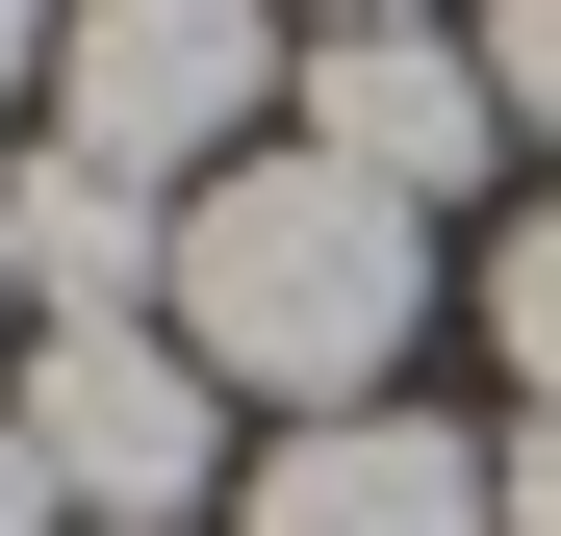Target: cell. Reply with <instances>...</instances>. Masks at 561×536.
I'll use <instances>...</instances> for the list:
<instances>
[{"instance_id":"30bf717a","label":"cell","mask_w":561,"mask_h":536,"mask_svg":"<svg viewBox=\"0 0 561 536\" xmlns=\"http://www.w3.org/2000/svg\"><path fill=\"white\" fill-rule=\"evenodd\" d=\"M0 536H51V460H26V409H0Z\"/></svg>"},{"instance_id":"8992f818","label":"cell","mask_w":561,"mask_h":536,"mask_svg":"<svg viewBox=\"0 0 561 536\" xmlns=\"http://www.w3.org/2000/svg\"><path fill=\"white\" fill-rule=\"evenodd\" d=\"M0 255H26V307H51V332H128V307H179V205H153L128 153H77V128L0 179Z\"/></svg>"},{"instance_id":"277c9868","label":"cell","mask_w":561,"mask_h":536,"mask_svg":"<svg viewBox=\"0 0 561 536\" xmlns=\"http://www.w3.org/2000/svg\"><path fill=\"white\" fill-rule=\"evenodd\" d=\"M307 153H332V179H383V205H459V179L511 153L485 26H332V52H307Z\"/></svg>"},{"instance_id":"3957f363","label":"cell","mask_w":561,"mask_h":536,"mask_svg":"<svg viewBox=\"0 0 561 536\" xmlns=\"http://www.w3.org/2000/svg\"><path fill=\"white\" fill-rule=\"evenodd\" d=\"M0 409H26L51 511H103V536H179V511L230 486V384H205L153 307H128V332H26V384H0Z\"/></svg>"},{"instance_id":"6da1fadb","label":"cell","mask_w":561,"mask_h":536,"mask_svg":"<svg viewBox=\"0 0 561 536\" xmlns=\"http://www.w3.org/2000/svg\"><path fill=\"white\" fill-rule=\"evenodd\" d=\"M153 332L255 409H383V357L434 332V205H383L332 153H230V179H179V307Z\"/></svg>"},{"instance_id":"4fadbf2b","label":"cell","mask_w":561,"mask_h":536,"mask_svg":"<svg viewBox=\"0 0 561 536\" xmlns=\"http://www.w3.org/2000/svg\"><path fill=\"white\" fill-rule=\"evenodd\" d=\"M0 332H26V255H0Z\"/></svg>"},{"instance_id":"ba28073f","label":"cell","mask_w":561,"mask_h":536,"mask_svg":"<svg viewBox=\"0 0 561 536\" xmlns=\"http://www.w3.org/2000/svg\"><path fill=\"white\" fill-rule=\"evenodd\" d=\"M485 77H511V128H561V0H485Z\"/></svg>"},{"instance_id":"5b68a950","label":"cell","mask_w":561,"mask_h":536,"mask_svg":"<svg viewBox=\"0 0 561 536\" xmlns=\"http://www.w3.org/2000/svg\"><path fill=\"white\" fill-rule=\"evenodd\" d=\"M230 511H255V536H485V434H434V409H307Z\"/></svg>"},{"instance_id":"7a4b0ae2","label":"cell","mask_w":561,"mask_h":536,"mask_svg":"<svg viewBox=\"0 0 561 536\" xmlns=\"http://www.w3.org/2000/svg\"><path fill=\"white\" fill-rule=\"evenodd\" d=\"M280 103V0H51V128L128 153L153 205L230 179V128Z\"/></svg>"},{"instance_id":"52a82bcc","label":"cell","mask_w":561,"mask_h":536,"mask_svg":"<svg viewBox=\"0 0 561 536\" xmlns=\"http://www.w3.org/2000/svg\"><path fill=\"white\" fill-rule=\"evenodd\" d=\"M485 332H511V384H536V409H561V205H536V230H511V255H485Z\"/></svg>"},{"instance_id":"9c48e42d","label":"cell","mask_w":561,"mask_h":536,"mask_svg":"<svg viewBox=\"0 0 561 536\" xmlns=\"http://www.w3.org/2000/svg\"><path fill=\"white\" fill-rule=\"evenodd\" d=\"M485 536H561V409H536L511 460H485Z\"/></svg>"},{"instance_id":"8fae6325","label":"cell","mask_w":561,"mask_h":536,"mask_svg":"<svg viewBox=\"0 0 561 536\" xmlns=\"http://www.w3.org/2000/svg\"><path fill=\"white\" fill-rule=\"evenodd\" d=\"M26 77H51V0H0V103H26Z\"/></svg>"},{"instance_id":"7c38bea8","label":"cell","mask_w":561,"mask_h":536,"mask_svg":"<svg viewBox=\"0 0 561 536\" xmlns=\"http://www.w3.org/2000/svg\"><path fill=\"white\" fill-rule=\"evenodd\" d=\"M332 26H434V0H332Z\"/></svg>"}]
</instances>
